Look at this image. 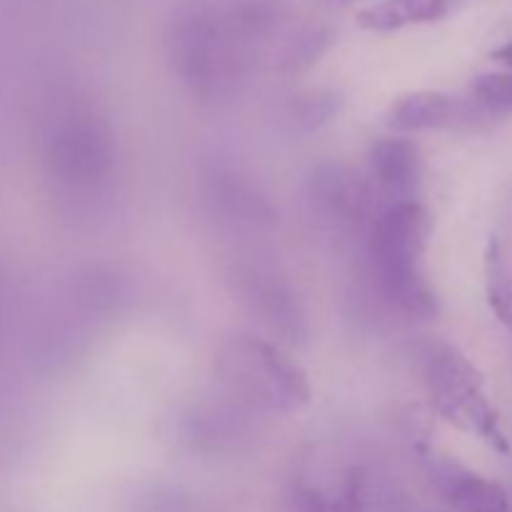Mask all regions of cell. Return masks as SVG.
Wrapping results in <instances>:
<instances>
[{"mask_svg":"<svg viewBox=\"0 0 512 512\" xmlns=\"http://www.w3.org/2000/svg\"><path fill=\"white\" fill-rule=\"evenodd\" d=\"M430 218L415 200L395 203L375 220L373 263L380 290L413 318H433L438 300L425 278Z\"/></svg>","mask_w":512,"mask_h":512,"instance_id":"6da1fadb","label":"cell"},{"mask_svg":"<svg viewBox=\"0 0 512 512\" xmlns=\"http://www.w3.org/2000/svg\"><path fill=\"white\" fill-rule=\"evenodd\" d=\"M425 380L440 413L460 430L478 435L498 453H510L508 435L500 428L498 410L483 390V375L460 350L440 345L430 353Z\"/></svg>","mask_w":512,"mask_h":512,"instance_id":"7a4b0ae2","label":"cell"},{"mask_svg":"<svg viewBox=\"0 0 512 512\" xmlns=\"http://www.w3.org/2000/svg\"><path fill=\"white\" fill-rule=\"evenodd\" d=\"M235 363H240V373H235V378L248 385L250 393L270 410L298 413L310 403L313 390L308 375L278 345L245 343L235 350Z\"/></svg>","mask_w":512,"mask_h":512,"instance_id":"3957f363","label":"cell"},{"mask_svg":"<svg viewBox=\"0 0 512 512\" xmlns=\"http://www.w3.org/2000/svg\"><path fill=\"white\" fill-rule=\"evenodd\" d=\"M483 118H495V115L480 108L475 100H460L438 90H418L393 105L388 125L398 133H420V130L458 128Z\"/></svg>","mask_w":512,"mask_h":512,"instance_id":"277c9868","label":"cell"},{"mask_svg":"<svg viewBox=\"0 0 512 512\" xmlns=\"http://www.w3.org/2000/svg\"><path fill=\"white\" fill-rule=\"evenodd\" d=\"M435 483L443 498L460 512H510L508 493L493 480L463 468L453 460H435Z\"/></svg>","mask_w":512,"mask_h":512,"instance_id":"5b68a950","label":"cell"},{"mask_svg":"<svg viewBox=\"0 0 512 512\" xmlns=\"http://www.w3.org/2000/svg\"><path fill=\"white\" fill-rule=\"evenodd\" d=\"M370 170L385 193L400 198L398 203H408L423 178V158L413 140L388 138L370 150Z\"/></svg>","mask_w":512,"mask_h":512,"instance_id":"8992f818","label":"cell"},{"mask_svg":"<svg viewBox=\"0 0 512 512\" xmlns=\"http://www.w3.org/2000/svg\"><path fill=\"white\" fill-rule=\"evenodd\" d=\"M460 0H380L373 8H365L358 15V23L365 30L375 33H390L405 25L435 23L455 10Z\"/></svg>","mask_w":512,"mask_h":512,"instance_id":"52a82bcc","label":"cell"},{"mask_svg":"<svg viewBox=\"0 0 512 512\" xmlns=\"http://www.w3.org/2000/svg\"><path fill=\"white\" fill-rule=\"evenodd\" d=\"M485 288L488 303L503 325L512 330V265L498 240H490L485 250Z\"/></svg>","mask_w":512,"mask_h":512,"instance_id":"ba28073f","label":"cell"},{"mask_svg":"<svg viewBox=\"0 0 512 512\" xmlns=\"http://www.w3.org/2000/svg\"><path fill=\"white\" fill-rule=\"evenodd\" d=\"M343 108V98L335 90H310V93L300 95L293 105L295 123L303 130H320L328 125L335 115Z\"/></svg>","mask_w":512,"mask_h":512,"instance_id":"9c48e42d","label":"cell"},{"mask_svg":"<svg viewBox=\"0 0 512 512\" xmlns=\"http://www.w3.org/2000/svg\"><path fill=\"white\" fill-rule=\"evenodd\" d=\"M473 100L490 115L512 113V70H498V73H483L470 85Z\"/></svg>","mask_w":512,"mask_h":512,"instance_id":"30bf717a","label":"cell"},{"mask_svg":"<svg viewBox=\"0 0 512 512\" xmlns=\"http://www.w3.org/2000/svg\"><path fill=\"white\" fill-rule=\"evenodd\" d=\"M493 60L495 63L505 65V70H512V40L510 43L500 45L498 50H493Z\"/></svg>","mask_w":512,"mask_h":512,"instance_id":"8fae6325","label":"cell"}]
</instances>
